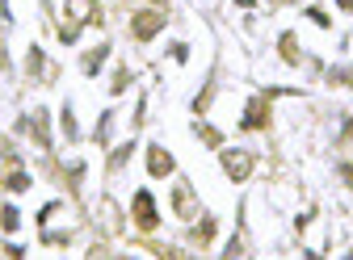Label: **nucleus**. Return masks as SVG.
<instances>
[{
	"label": "nucleus",
	"mask_w": 353,
	"mask_h": 260,
	"mask_svg": "<svg viewBox=\"0 0 353 260\" xmlns=\"http://www.w3.org/2000/svg\"><path fill=\"white\" fill-rule=\"evenodd\" d=\"M282 59H290V63H299V47H294V38H290V34L282 38Z\"/></svg>",
	"instance_id": "6e6552de"
},
{
	"label": "nucleus",
	"mask_w": 353,
	"mask_h": 260,
	"mask_svg": "<svg viewBox=\"0 0 353 260\" xmlns=\"http://www.w3.org/2000/svg\"><path fill=\"white\" fill-rule=\"evenodd\" d=\"M0 223H5V231H13V227H17V210H13V206H9V210H5V214H0Z\"/></svg>",
	"instance_id": "1a4fd4ad"
},
{
	"label": "nucleus",
	"mask_w": 353,
	"mask_h": 260,
	"mask_svg": "<svg viewBox=\"0 0 353 260\" xmlns=\"http://www.w3.org/2000/svg\"><path fill=\"white\" fill-rule=\"evenodd\" d=\"M148 168H152V177H168V172H172V155L164 147H152L148 151Z\"/></svg>",
	"instance_id": "20e7f679"
},
{
	"label": "nucleus",
	"mask_w": 353,
	"mask_h": 260,
	"mask_svg": "<svg viewBox=\"0 0 353 260\" xmlns=\"http://www.w3.org/2000/svg\"><path fill=\"white\" fill-rule=\"evenodd\" d=\"M135 223L143 231L156 227V202H152V193H135Z\"/></svg>",
	"instance_id": "f03ea898"
},
{
	"label": "nucleus",
	"mask_w": 353,
	"mask_h": 260,
	"mask_svg": "<svg viewBox=\"0 0 353 260\" xmlns=\"http://www.w3.org/2000/svg\"><path fill=\"white\" fill-rule=\"evenodd\" d=\"M341 9H345V13H353V0H341Z\"/></svg>",
	"instance_id": "9d476101"
},
{
	"label": "nucleus",
	"mask_w": 353,
	"mask_h": 260,
	"mask_svg": "<svg viewBox=\"0 0 353 260\" xmlns=\"http://www.w3.org/2000/svg\"><path fill=\"white\" fill-rule=\"evenodd\" d=\"M265 122H270V105H265V101H252L248 113H244V130H256V126H265Z\"/></svg>",
	"instance_id": "423d86ee"
},
{
	"label": "nucleus",
	"mask_w": 353,
	"mask_h": 260,
	"mask_svg": "<svg viewBox=\"0 0 353 260\" xmlns=\"http://www.w3.org/2000/svg\"><path fill=\"white\" fill-rule=\"evenodd\" d=\"M105 55H110V47H97L93 55H84V72H88V76H93V72L101 67V59H105Z\"/></svg>",
	"instance_id": "0eeeda50"
},
{
	"label": "nucleus",
	"mask_w": 353,
	"mask_h": 260,
	"mask_svg": "<svg viewBox=\"0 0 353 260\" xmlns=\"http://www.w3.org/2000/svg\"><path fill=\"white\" fill-rule=\"evenodd\" d=\"M172 206H176V214H181V219H194V214H198V202H194L190 185H176V193H172Z\"/></svg>",
	"instance_id": "7ed1b4c3"
},
{
	"label": "nucleus",
	"mask_w": 353,
	"mask_h": 260,
	"mask_svg": "<svg viewBox=\"0 0 353 260\" xmlns=\"http://www.w3.org/2000/svg\"><path fill=\"white\" fill-rule=\"evenodd\" d=\"M223 168H228L232 181H244L248 172H252V155L248 151H223Z\"/></svg>",
	"instance_id": "f257e3e1"
},
{
	"label": "nucleus",
	"mask_w": 353,
	"mask_h": 260,
	"mask_svg": "<svg viewBox=\"0 0 353 260\" xmlns=\"http://www.w3.org/2000/svg\"><path fill=\"white\" fill-rule=\"evenodd\" d=\"M160 25H164V17H160V13H139V17H135V25H130V30H135V38H152V34H156Z\"/></svg>",
	"instance_id": "39448f33"
}]
</instances>
